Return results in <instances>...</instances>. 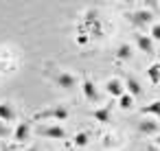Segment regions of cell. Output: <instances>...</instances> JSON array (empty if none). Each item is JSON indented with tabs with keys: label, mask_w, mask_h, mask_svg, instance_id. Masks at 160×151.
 <instances>
[{
	"label": "cell",
	"mask_w": 160,
	"mask_h": 151,
	"mask_svg": "<svg viewBox=\"0 0 160 151\" xmlns=\"http://www.w3.org/2000/svg\"><path fill=\"white\" fill-rule=\"evenodd\" d=\"M68 107L66 105H51L42 112H35L33 114V120H46V118H53V120H66L68 118Z\"/></svg>",
	"instance_id": "6da1fadb"
},
{
	"label": "cell",
	"mask_w": 160,
	"mask_h": 151,
	"mask_svg": "<svg viewBox=\"0 0 160 151\" xmlns=\"http://www.w3.org/2000/svg\"><path fill=\"white\" fill-rule=\"evenodd\" d=\"M127 20H129V24H132V27L145 29V27H149V24L153 22V13H151V11H147V9H138V11L127 13Z\"/></svg>",
	"instance_id": "7a4b0ae2"
},
{
	"label": "cell",
	"mask_w": 160,
	"mask_h": 151,
	"mask_svg": "<svg viewBox=\"0 0 160 151\" xmlns=\"http://www.w3.org/2000/svg\"><path fill=\"white\" fill-rule=\"evenodd\" d=\"M51 79H53V81H55V85H57V88H62V90H75V88H77V77H75V75H70V72L57 70V72H53V75H51Z\"/></svg>",
	"instance_id": "3957f363"
},
{
	"label": "cell",
	"mask_w": 160,
	"mask_h": 151,
	"mask_svg": "<svg viewBox=\"0 0 160 151\" xmlns=\"http://www.w3.org/2000/svg\"><path fill=\"white\" fill-rule=\"evenodd\" d=\"M35 131H38L40 136H44V138H53V140H62V138H66V131H64V127H62V125L44 123V125H40Z\"/></svg>",
	"instance_id": "277c9868"
},
{
	"label": "cell",
	"mask_w": 160,
	"mask_h": 151,
	"mask_svg": "<svg viewBox=\"0 0 160 151\" xmlns=\"http://www.w3.org/2000/svg\"><path fill=\"white\" fill-rule=\"evenodd\" d=\"M81 90H83V96H86L90 103H99V101H101V92H99V88L94 85L92 79H86L83 85H81Z\"/></svg>",
	"instance_id": "5b68a950"
},
{
	"label": "cell",
	"mask_w": 160,
	"mask_h": 151,
	"mask_svg": "<svg viewBox=\"0 0 160 151\" xmlns=\"http://www.w3.org/2000/svg\"><path fill=\"white\" fill-rule=\"evenodd\" d=\"M125 92L129 96H142V85H140V81L134 75H127V79H125Z\"/></svg>",
	"instance_id": "8992f818"
},
{
	"label": "cell",
	"mask_w": 160,
	"mask_h": 151,
	"mask_svg": "<svg viewBox=\"0 0 160 151\" xmlns=\"http://www.w3.org/2000/svg\"><path fill=\"white\" fill-rule=\"evenodd\" d=\"M105 92L118 99V96H123V94H125V85H123V81H121V79H110V81L105 83Z\"/></svg>",
	"instance_id": "52a82bcc"
},
{
	"label": "cell",
	"mask_w": 160,
	"mask_h": 151,
	"mask_svg": "<svg viewBox=\"0 0 160 151\" xmlns=\"http://www.w3.org/2000/svg\"><path fill=\"white\" fill-rule=\"evenodd\" d=\"M158 129H160L158 120L145 118V120H140V123H138V131H140V134H145V136H153V134H158Z\"/></svg>",
	"instance_id": "ba28073f"
},
{
	"label": "cell",
	"mask_w": 160,
	"mask_h": 151,
	"mask_svg": "<svg viewBox=\"0 0 160 151\" xmlns=\"http://www.w3.org/2000/svg\"><path fill=\"white\" fill-rule=\"evenodd\" d=\"M136 44L145 55H153V40L149 35H136Z\"/></svg>",
	"instance_id": "9c48e42d"
},
{
	"label": "cell",
	"mask_w": 160,
	"mask_h": 151,
	"mask_svg": "<svg viewBox=\"0 0 160 151\" xmlns=\"http://www.w3.org/2000/svg\"><path fill=\"white\" fill-rule=\"evenodd\" d=\"M0 120H2V123L16 120V110H13L11 103H0Z\"/></svg>",
	"instance_id": "30bf717a"
},
{
	"label": "cell",
	"mask_w": 160,
	"mask_h": 151,
	"mask_svg": "<svg viewBox=\"0 0 160 151\" xmlns=\"http://www.w3.org/2000/svg\"><path fill=\"white\" fill-rule=\"evenodd\" d=\"M92 118H97L99 123H110V118H112V110H110V105H103V107L92 110Z\"/></svg>",
	"instance_id": "8fae6325"
},
{
	"label": "cell",
	"mask_w": 160,
	"mask_h": 151,
	"mask_svg": "<svg viewBox=\"0 0 160 151\" xmlns=\"http://www.w3.org/2000/svg\"><path fill=\"white\" fill-rule=\"evenodd\" d=\"M29 134H31V123L29 120H22L20 125H18V129H16V140L18 142H24V140H29Z\"/></svg>",
	"instance_id": "7c38bea8"
},
{
	"label": "cell",
	"mask_w": 160,
	"mask_h": 151,
	"mask_svg": "<svg viewBox=\"0 0 160 151\" xmlns=\"http://www.w3.org/2000/svg\"><path fill=\"white\" fill-rule=\"evenodd\" d=\"M132 57V46L129 44H121L118 48H116V59L118 61H127Z\"/></svg>",
	"instance_id": "4fadbf2b"
},
{
	"label": "cell",
	"mask_w": 160,
	"mask_h": 151,
	"mask_svg": "<svg viewBox=\"0 0 160 151\" xmlns=\"http://www.w3.org/2000/svg\"><path fill=\"white\" fill-rule=\"evenodd\" d=\"M140 112H142V114H151V116L160 118V101H151L149 105L140 107Z\"/></svg>",
	"instance_id": "5bb4252c"
},
{
	"label": "cell",
	"mask_w": 160,
	"mask_h": 151,
	"mask_svg": "<svg viewBox=\"0 0 160 151\" xmlns=\"http://www.w3.org/2000/svg\"><path fill=\"white\" fill-rule=\"evenodd\" d=\"M147 75H149V81H151V83H158V81H160V64H153V66H149Z\"/></svg>",
	"instance_id": "9a60e30c"
},
{
	"label": "cell",
	"mask_w": 160,
	"mask_h": 151,
	"mask_svg": "<svg viewBox=\"0 0 160 151\" xmlns=\"http://www.w3.org/2000/svg\"><path fill=\"white\" fill-rule=\"evenodd\" d=\"M118 105H121L123 110H129V107L134 105V96H129V94L125 92L123 96H118Z\"/></svg>",
	"instance_id": "2e32d148"
},
{
	"label": "cell",
	"mask_w": 160,
	"mask_h": 151,
	"mask_svg": "<svg viewBox=\"0 0 160 151\" xmlns=\"http://www.w3.org/2000/svg\"><path fill=\"white\" fill-rule=\"evenodd\" d=\"M88 140H90V136H88L86 131H79V134L75 136V144H77V147H86Z\"/></svg>",
	"instance_id": "e0dca14e"
},
{
	"label": "cell",
	"mask_w": 160,
	"mask_h": 151,
	"mask_svg": "<svg viewBox=\"0 0 160 151\" xmlns=\"http://www.w3.org/2000/svg\"><path fill=\"white\" fill-rule=\"evenodd\" d=\"M151 40H160V22L158 24H151V33H149Z\"/></svg>",
	"instance_id": "ac0fdd59"
},
{
	"label": "cell",
	"mask_w": 160,
	"mask_h": 151,
	"mask_svg": "<svg viewBox=\"0 0 160 151\" xmlns=\"http://www.w3.org/2000/svg\"><path fill=\"white\" fill-rule=\"evenodd\" d=\"M7 136H9V127H7V123L0 120V138H7Z\"/></svg>",
	"instance_id": "d6986e66"
},
{
	"label": "cell",
	"mask_w": 160,
	"mask_h": 151,
	"mask_svg": "<svg viewBox=\"0 0 160 151\" xmlns=\"http://www.w3.org/2000/svg\"><path fill=\"white\" fill-rule=\"evenodd\" d=\"M147 151H160V147H156V144H149V147H147Z\"/></svg>",
	"instance_id": "ffe728a7"
},
{
	"label": "cell",
	"mask_w": 160,
	"mask_h": 151,
	"mask_svg": "<svg viewBox=\"0 0 160 151\" xmlns=\"http://www.w3.org/2000/svg\"><path fill=\"white\" fill-rule=\"evenodd\" d=\"M156 147H160V131H158V136H156Z\"/></svg>",
	"instance_id": "44dd1931"
},
{
	"label": "cell",
	"mask_w": 160,
	"mask_h": 151,
	"mask_svg": "<svg viewBox=\"0 0 160 151\" xmlns=\"http://www.w3.org/2000/svg\"><path fill=\"white\" fill-rule=\"evenodd\" d=\"M0 151H9V147H7V144H2V149H0Z\"/></svg>",
	"instance_id": "7402d4cb"
},
{
	"label": "cell",
	"mask_w": 160,
	"mask_h": 151,
	"mask_svg": "<svg viewBox=\"0 0 160 151\" xmlns=\"http://www.w3.org/2000/svg\"><path fill=\"white\" fill-rule=\"evenodd\" d=\"M27 151H40V149H35V147H31V149H27Z\"/></svg>",
	"instance_id": "603a6c76"
},
{
	"label": "cell",
	"mask_w": 160,
	"mask_h": 151,
	"mask_svg": "<svg viewBox=\"0 0 160 151\" xmlns=\"http://www.w3.org/2000/svg\"><path fill=\"white\" fill-rule=\"evenodd\" d=\"M158 61H160V51H158Z\"/></svg>",
	"instance_id": "cb8c5ba5"
}]
</instances>
